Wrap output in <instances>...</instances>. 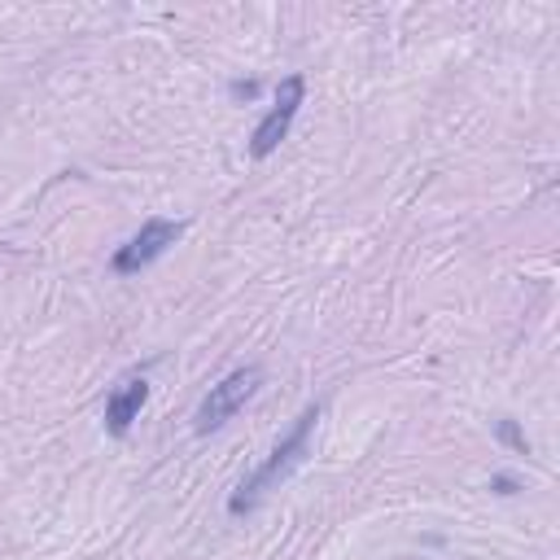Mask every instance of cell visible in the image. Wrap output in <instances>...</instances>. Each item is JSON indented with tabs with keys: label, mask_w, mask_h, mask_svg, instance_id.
<instances>
[{
	"label": "cell",
	"mask_w": 560,
	"mask_h": 560,
	"mask_svg": "<svg viewBox=\"0 0 560 560\" xmlns=\"http://www.w3.org/2000/svg\"><path fill=\"white\" fill-rule=\"evenodd\" d=\"M315 420H319V402H315V407H306V411L298 416L293 433H289V438H280V442H276V451H271V455H267V459H262V464H258V468H254V472L232 490V499H228V512H232V516L254 512V508H258V503H262V499H267V494H271V490H276V486H280V481H284V477L306 459Z\"/></svg>",
	"instance_id": "1"
},
{
	"label": "cell",
	"mask_w": 560,
	"mask_h": 560,
	"mask_svg": "<svg viewBox=\"0 0 560 560\" xmlns=\"http://www.w3.org/2000/svg\"><path fill=\"white\" fill-rule=\"evenodd\" d=\"M262 385V368H236V372H228L219 385H210L206 389V398L197 402V411H192V433H214V429H223L249 398H254V389Z\"/></svg>",
	"instance_id": "2"
},
{
	"label": "cell",
	"mask_w": 560,
	"mask_h": 560,
	"mask_svg": "<svg viewBox=\"0 0 560 560\" xmlns=\"http://www.w3.org/2000/svg\"><path fill=\"white\" fill-rule=\"evenodd\" d=\"M179 236H184V223H179V219H149L131 241H122V245L114 249V262H109V267H114L118 276H136L140 267H149L153 258H162Z\"/></svg>",
	"instance_id": "3"
},
{
	"label": "cell",
	"mask_w": 560,
	"mask_h": 560,
	"mask_svg": "<svg viewBox=\"0 0 560 560\" xmlns=\"http://www.w3.org/2000/svg\"><path fill=\"white\" fill-rule=\"evenodd\" d=\"M302 96H306V79H302V74H289V79L280 83V92H276V105L267 109V118H262V122L254 127V136H249V153H254V158H271V153L280 149V140H284L289 127H293V114H298Z\"/></svg>",
	"instance_id": "4"
},
{
	"label": "cell",
	"mask_w": 560,
	"mask_h": 560,
	"mask_svg": "<svg viewBox=\"0 0 560 560\" xmlns=\"http://www.w3.org/2000/svg\"><path fill=\"white\" fill-rule=\"evenodd\" d=\"M144 398H149L144 376H122V381L114 385V394L105 398V429H109L114 438H127V429L136 424Z\"/></svg>",
	"instance_id": "5"
},
{
	"label": "cell",
	"mask_w": 560,
	"mask_h": 560,
	"mask_svg": "<svg viewBox=\"0 0 560 560\" xmlns=\"http://www.w3.org/2000/svg\"><path fill=\"white\" fill-rule=\"evenodd\" d=\"M499 438L508 442V446H516V451H525V433L512 424V420H499Z\"/></svg>",
	"instance_id": "6"
},
{
	"label": "cell",
	"mask_w": 560,
	"mask_h": 560,
	"mask_svg": "<svg viewBox=\"0 0 560 560\" xmlns=\"http://www.w3.org/2000/svg\"><path fill=\"white\" fill-rule=\"evenodd\" d=\"M490 490H494V494H516V481H512V477H494Z\"/></svg>",
	"instance_id": "7"
},
{
	"label": "cell",
	"mask_w": 560,
	"mask_h": 560,
	"mask_svg": "<svg viewBox=\"0 0 560 560\" xmlns=\"http://www.w3.org/2000/svg\"><path fill=\"white\" fill-rule=\"evenodd\" d=\"M254 92H258V83H254V79H249V83H241V79L232 83V96H245V101H249Z\"/></svg>",
	"instance_id": "8"
}]
</instances>
